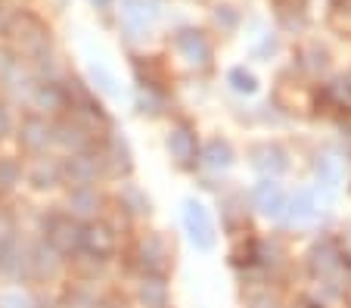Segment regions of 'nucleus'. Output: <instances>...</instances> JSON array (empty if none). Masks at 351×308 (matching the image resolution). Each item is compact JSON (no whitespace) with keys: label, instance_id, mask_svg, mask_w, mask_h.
Returning <instances> with one entry per match:
<instances>
[{"label":"nucleus","instance_id":"29","mask_svg":"<svg viewBox=\"0 0 351 308\" xmlns=\"http://www.w3.org/2000/svg\"><path fill=\"white\" fill-rule=\"evenodd\" d=\"M317 100L324 106L336 109V112H351V78H332L330 84H324L317 91Z\"/></svg>","mask_w":351,"mask_h":308},{"label":"nucleus","instance_id":"22","mask_svg":"<svg viewBox=\"0 0 351 308\" xmlns=\"http://www.w3.org/2000/svg\"><path fill=\"white\" fill-rule=\"evenodd\" d=\"M233 165H237V150H233V143L224 141V137H212V141H206L199 147V168H206V171L221 178V174H227Z\"/></svg>","mask_w":351,"mask_h":308},{"label":"nucleus","instance_id":"18","mask_svg":"<svg viewBox=\"0 0 351 308\" xmlns=\"http://www.w3.org/2000/svg\"><path fill=\"white\" fill-rule=\"evenodd\" d=\"M131 305L134 308H171V287H168V277H134L131 287Z\"/></svg>","mask_w":351,"mask_h":308},{"label":"nucleus","instance_id":"13","mask_svg":"<svg viewBox=\"0 0 351 308\" xmlns=\"http://www.w3.org/2000/svg\"><path fill=\"white\" fill-rule=\"evenodd\" d=\"M345 243L339 240L336 234H324V237H317V240L311 243V249H308V271H311L317 281H332L336 277V271H339V265H342V259H345Z\"/></svg>","mask_w":351,"mask_h":308},{"label":"nucleus","instance_id":"32","mask_svg":"<svg viewBox=\"0 0 351 308\" xmlns=\"http://www.w3.org/2000/svg\"><path fill=\"white\" fill-rule=\"evenodd\" d=\"M298 66L305 69L308 75H324L330 69V50L320 40H308L298 47Z\"/></svg>","mask_w":351,"mask_h":308},{"label":"nucleus","instance_id":"4","mask_svg":"<svg viewBox=\"0 0 351 308\" xmlns=\"http://www.w3.org/2000/svg\"><path fill=\"white\" fill-rule=\"evenodd\" d=\"M16 153L22 159H34V156H47L53 153V119H47L40 112H19V121H16V131H13V141Z\"/></svg>","mask_w":351,"mask_h":308},{"label":"nucleus","instance_id":"40","mask_svg":"<svg viewBox=\"0 0 351 308\" xmlns=\"http://www.w3.org/2000/svg\"><path fill=\"white\" fill-rule=\"evenodd\" d=\"M90 3H93L97 10H109V7H112V0H90Z\"/></svg>","mask_w":351,"mask_h":308},{"label":"nucleus","instance_id":"23","mask_svg":"<svg viewBox=\"0 0 351 308\" xmlns=\"http://www.w3.org/2000/svg\"><path fill=\"white\" fill-rule=\"evenodd\" d=\"M25 190V159L0 150V200H16Z\"/></svg>","mask_w":351,"mask_h":308},{"label":"nucleus","instance_id":"33","mask_svg":"<svg viewBox=\"0 0 351 308\" xmlns=\"http://www.w3.org/2000/svg\"><path fill=\"white\" fill-rule=\"evenodd\" d=\"M0 308H38V289L34 287H0Z\"/></svg>","mask_w":351,"mask_h":308},{"label":"nucleus","instance_id":"34","mask_svg":"<svg viewBox=\"0 0 351 308\" xmlns=\"http://www.w3.org/2000/svg\"><path fill=\"white\" fill-rule=\"evenodd\" d=\"M227 84H230L233 94H243V97L258 94V78H255V72H249L245 66H233L230 72H227Z\"/></svg>","mask_w":351,"mask_h":308},{"label":"nucleus","instance_id":"9","mask_svg":"<svg viewBox=\"0 0 351 308\" xmlns=\"http://www.w3.org/2000/svg\"><path fill=\"white\" fill-rule=\"evenodd\" d=\"M180 222H184L186 237H190V243L199 252H212V249L218 246V224H215V218H212V209L202 200H196V196L184 200Z\"/></svg>","mask_w":351,"mask_h":308},{"label":"nucleus","instance_id":"36","mask_svg":"<svg viewBox=\"0 0 351 308\" xmlns=\"http://www.w3.org/2000/svg\"><path fill=\"white\" fill-rule=\"evenodd\" d=\"M215 25H218L224 34L237 32V25H239V13L230 7V3H221V7H215Z\"/></svg>","mask_w":351,"mask_h":308},{"label":"nucleus","instance_id":"11","mask_svg":"<svg viewBox=\"0 0 351 308\" xmlns=\"http://www.w3.org/2000/svg\"><path fill=\"white\" fill-rule=\"evenodd\" d=\"M25 190L38 196H50V193H62V168H60V156L47 153V156H34L25 159Z\"/></svg>","mask_w":351,"mask_h":308},{"label":"nucleus","instance_id":"26","mask_svg":"<svg viewBox=\"0 0 351 308\" xmlns=\"http://www.w3.org/2000/svg\"><path fill=\"white\" fill-rule=\"evenodd\" d=\"M314 181H317L320 193L339 190L345 181V162L339 156H317V162H314Z\"/></svg>","mask_w":351,"mask_h":308},{"label":"nucleus","instance_id":"2","mask_svg":"<svg viewBox=\"0 0 351 308\" xmlns=\"http://www.w3.org/2000/svg\"><path fill=\"white\" fill-rule=\"evenodd\" d=\"M34 237L47 243V246L60 252L62 259H72L81 249V222H75L62 206H44L34 212Z\"/></svg>","mask_w":351,"mask_h":308},{"label":"nucleus","instance_id":"38","mask_svg":"<svg viewBox=\"0 0 351 308\" xmlns=\"http://www.w3.org/2000/svg\"><path fill=\"white\" fill-rule=\"evenodd\" d=\"M258 60H267V56H274L277 54V34H265L261 38V44H255V50H252Z\"/></svg>","mask_w":351,"mask_h":308},{"label":"nucleus","instance_id":"19","mask_svg":"<svg viewBox=\"0 0 351 308\" xmlns=\"http://www.w3.org/2000/svg\"><path fill=\"white\" fill-rule=\"evenodd\" d=\"M28 109L47 115V119L66 115V91H62V81H34L32 94H28Z\"/></svg>","mask_w":351,"mask_h":308},{"label":"nucleus","instance_id":"16","mask_svg":"<svg viewBox=\"0 0 351 308\" xmlns=\"http://www.w3.org/2000/svg\"><path fill=\"white\" fill-rule=\"evenodd\" d=\"M249 165L267 178V181H280L286 171H289V150L277 141H258L249 147Z\"/></svg>","mask_w":351,"mask_h":308},{"label":"nucleus","instance_id":"3","mask_svg":"<svg viewBox=\"0 0 351 308\" xmlns=\"http://www.w3.org/2000/svg\"><path fill=\"white\" fill-rule=\"evenodd\" d=\"M125 228L112 212L99 215L93 222L81 224V249L78 252L87 255H97V259H106V261H119L121 249H125Z\"/></svg>","mask_w":351,"mask_h":308},{"label":"nucleus","instance_id":"37","mask_svg":"<svg viewBox=\"0 0 351 308\" xmlns=\"http://www.w3.org/2000/svg\"><path fill=\"white\" fill-rule=\"evenodd\" d=\"M249 308H283V302L271 289H258V293L249 296Z\"/></svg>","mask_w":351,"mask_h":308},{"label":"nucleus","instance_id":"24","mask_svg":"<svg viewBox=\"0 0 351 308\" xmlns=\"http://www.w3.org/2000/svg\"><path fill=\"white\" fill-rule=\"evenodd\" d=\"M218 212H221V228H224L227 234H230V237H243L245 234V224H249V209H245V196L243 193L221 196Z\"/></svg>","mask_w":351,"mask_h":308},{"label":"nucleus","instance_id":"10","mask_svg":"<svg viewBox=\"0 0 351 308\" xmlns=\"http://www.w3.org/2000/svg\"><path fill=\"white\" fill-rule=\"evenodd\" d=\"M199 147H202V143H199L196 128H193L190 121H184V119L171 121V128H168V134H165V153L174 168H180V171H196Z\"/></svg>","mask_w":351,"mask_h":308},{"label":"nucleus","instance_id":"5","mask_svg":"<svg viewBox=\"0 0 351 308\" xmlns=\"http://www.w3.org/2000/svg\"><path fill=\"white\" fill-rule=\"evenodd\" d=\"M109 212L121 224L134 228V224L153 218V196L146 193V187H140L134 178H128V181L112 184V190H109Z\"/></svg>","mask_w":351,"mask_h":308},{"label":"nucleus","instance_id":"20","mask_svg":"<svg viewBox=\"0 0 351 308\" xmlns=\"http://www.w3.org/2000/svg\"><path fill=\"white\" fill-rule=\"evenodd\" d=\"M286 196H289V190H286L280 181H267V178H261V181L249 190L252 209L258 215H265V218H283Z\"/></svg>","mask_w":351,"mask_h":308},{"label":"nucleus","instance_id":"12","mask_svg":"<svg viewBox=\"0 0 351 308\" xmlns=\"http://www.w3.org/2000/svg\"><path fill=\"white\" fill-rule=\"evenodd\" d=\"M0 283L28 287V234H13L0 240Z\"/></svg>","mask_w":351,"mask_h":308},{"label":"nucleus","instance_id":"17","mask_svg":"<svg viewBox=\"0 0 351 308\" xmlns=\"http://www.w3.org/2000/svg\"><path fill=\"white\" fill-rule=\"evenodd\" d=\"M174 54L186 62L190 69H208L215 60V50H212V40L202 28H180L174 34Z\"/></svg>","mask_w":351,"mask_h":308},{"label":"nucleus","instance_id":"27","mask_svg":"<svg viewBox=\"0 0 351 308\" xmlns=\"http://www.w3.org/2000/svg\"><path fill=\"white\" fill-rule=\"evenodd\" d=\"M56 308H99V289L69 281L56 289Z\"/></svg>","mask_w":351,"mask_h":308},{"label":"nucleus","instance_id":"39","mask_svg":"<svg viewBox=\"0 0 351 308\" xmlns=\"http://www.w3.org/2000/svg\"><path fill=\"white\" fill-rule=\"evenodd\" d=\"M289 308H326V302H320V299H314V296H298L295 302H292Z\"/></svg>","mask_w":351,"mask_h":308},{"label":"nucleus","instance_id":"35","mask_svg":"<svg viewBox=\"0 0 351 308\" xmlns=\"http://www.w3.org/2000/svg\"><path fill=\"white\" fill-rule=\"evenodd\" d=\"M16 121H19V112L10 100L0 97V147L13 141V131H16Z\"/></svg>","mask_w":351,"mask_h":308},{"label":"nucleus","instance_id":"30","mask_svg":"<svg viewBox=\"0 0 351 308\" xmlns=\"http://www.w3.org/2000/svg\"><path fill=\"white\" fill-rule=\"evenodd\" d=\"M134 78H137V87L165 91V66H162L159 56H137L134 60Z\"/></svg>","mask_w":351,"mask_h":308},{"label":"nucleus","instance_id":"31","mask_svg":"<svg viewBox=\"0 0 351 308\" xmlns=\"http://www.w3.org/2000/svg\"><path fill=\"white\" fill-rule=\"evenodd\" d=\"M134 109L143 119H162L168 112V91H156V87H137V100Z\"/></svg>","mask_w":351,"mask_h":308},{"label":"nucleus","instance_id":"6","mask_svg":"<svg viewBox=\"0 0 351 308\" xmlns=\"http://www.w3.org/2000/svg\"><path fill=\"white\" fill-rule=\"evenodd\" d=\"M97 156H99V165H103V181L106 184H119V181H128L134 178V150H131V141H128L121 131H109L97 141Z\"/></svg>","mask_w":351,"mask_h":308},{"label":"nucleus","instance_id":"8","mask_svg":"<svg viewBox=\"0 0 351 308\" xmlns=\"http://www.w3.org/2000/svg\"><path fill=\"white\" fill-rule=\"evenodd\" d=\"M62 209L72 215L75 222H93L99 215L109 212V190L103 184H81V187L62 190Z\"/></svg>","mask_w":351,"mask_h":308},{"label":"nucleus","instance_id":"7","mask_svg":"<svg viewBox=\"0 0 351 308\" xmlns=\"http://www.w3.org/2000/svg\"><path fill=\"white\" fill-rule=\"evenodd\" d=\"M66 277V259L47 246L40 237L28 234V287L47 289Z\"/></svg>","mask_w":351,"mask_h":308},{"label":"nucleus","instance_id":"15","mask_svg":"<svg viewBox=\"0 0 351 308\" xmlns=\"http://www.w3.org/2000/svg\"><path fill=\"white\" fill-rule=\"evenodd\" d=\"M99 137L90 134L81 121H75L72 115H56L53 119V153L60 156H72V153H84V150L97 147Z\"/></svg>","mask_w":351,"mask_h":308},{"label":"nucleus","instance_id":"25","mask_svg":"<svg viewBox=\"0 0 351 308\" xmlns=\"http://www.w3.org/2000/svg\"><path fill=\"white\" fill-rule=\"evenodd\" d=\"M159 19V7L156 0H121V22H125L131 32H146Z\"/></svg>","mask_w":351,"mask_h":308},{"label":"nucleus","instance_id":"14","mask_svg":"<svg viewBox=\"0 0 351 308\" xmlns=\"http://www.w3.org/2000/svg\"><path fill=\"white\" fill-rule=\"evenodd\" d=\"M56 156H60V153H56ZM60 168H62V184H66V187H81V184H106V181H103V165H99L97 147L84 150V153L60 156Z\"/></svg>","mask_w":351,"mask_h":308},{"label":"nucleus","instance_id":"21","mask_svg":"<svg viewBox=\"0 0 351 308\" xmlns=\"http://www.w3.org/2000/svg\"><path fill=\"white\" fill-rule=\"evenodd\" d=\"M320 215V202L317 193L311 187H298L286 196V209H283V222L292 224V228H305V224L317 222Z\"/></svg>","mask_w":351,"mask_h":308},{"label":"nucleus","instance_id":"28","mask_svg":"<svg viewBox=\"0 0 351 308\" xmlns=\"http://www.w3.org/2000/svg\"><path fill=\"white\" fill-rule=\"evenodd\" d=\"M87 84H90V91L97 97H109V100H119L121 97L119 78H115V72L106 62H90L87 66Z\"/></svg>","mask_w":351,"mask_h":308},{"label":"nucleus","instance_id":"1","mask_svg":"<svg viewBox=\"0 0 351 308\" xmlns=\"http://www.w3.org/2000/svg\"><path fill=\"white\" fill-rule=\"evenodd\" d=\"M119 261L131 277H168L174 268V243L165 230H140L125 243Z\"/></svg>","mask_w":351,"mask_h":308}]
</instances>
